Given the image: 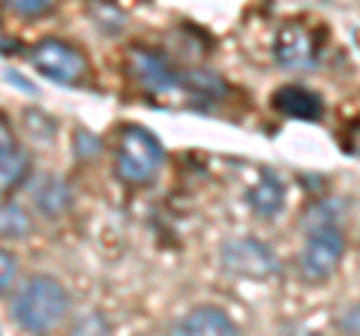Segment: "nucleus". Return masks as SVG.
I'll list each match as a JSON object with an SVG mask.
<instances>
[{
	"label": "nucleus",
	"instance_id": "1",
	"mask_svg": "<svg viewBox=\"0 0 360 336\" xmlns=\"http://www.w3.org/2000/svg\"><path fill=\"white\" fill-rule=\"evenodd\" d=\"M70 312V291L54 276H33L18 288L13 316L30 333H49Z\"/></svg>",
	"mask_w": 360,
	"mask_h": 336
},
{
	"label": "nucleus",
	"instance_id": "2",
	"mask_svg": "<svg viewBox=\"0 0 360 336\" xmlns=\"http://www.w3.org/2000/svg\"><path fill=\"white\" fill-rule=\"evenodd\" d=\"M129 70L135 75L144 91L153 96H165V93H207V84L217 87L219 82L210 72H184L160 51L150 49H132L129 51Z\"/></svg>",
	"mask_w": 360,
	"mask_h": 336
},
{
	"label": "nucleus",
	"instance_id": "3",
	"mask_svg": "<svg viewBox=\"0 0 360 336\" xmlns=\"http://www.w3.org/2000/svg\"><path fill=\"white\" fill-rule=\"evenodd\" d=\"M165 162L162 141L150 129L139 123H127L117 132V153H115V174L127 186H144L150 183Z\"/></svg>",
	"mask_w": 360,
	"mask_h": 336
},
{
	"label": "nucleus",
	"instance_id": "4",
	"mask_svg": "<svg viewBox=\"0 0 360 336\" xmlns=\"http://www.w3.org/2000/svg\"><path fill=\"white\" fill-rule=\"evenodd\" d=\"M30 66L58 84H82L90 75L87 54L58 37H49L30 49Z\"/></svg>",
	"mask_w": 360,
	"mask_h": 336
},
{
	"label": "nucleus",
	"instance_id": "5",
	"mask_svg": "<svg viewBox=\"0 0 360 336\" xmlns=\"http://www.w3.org/2000/svg\"><path fill=\"white\" fill-rule=\"evenodd\" d=\"M321 30L307 21H285L274 37V58L285 70H309L321 58Z\"/></svg>",
	"mask_w": 360,
	"mask_h": 336
},
{
	"label": "nucleus",
	"instance_id": "6",
	"mask_svg": "<svg viewBox=\"0 0 360 336\" xmlns=\"http://www.w3.org/2000/svg\"><path fill=\"white\" fill-rule=\"evenodd\" d=\"M345 255V234L330 226V228H315L309 231V240L303 246L300 255V273L309 279V283H324L330 279L333 271L340 267Z\"/></svg>",
	"mask_w": 360,
	"mask_h": 336
},
{
	"label": "nucleus",
	"instance_id": "7",
	"mask_svg": "<svg viewBox=\"0 0 360 336\" xmlns=\"http://www.w3.org/2000/svg\"><path fill=\"white\" fill-rule=\"evenodd\" d=\"M222 264L229 273H238L246 279H267L276 273V255L267 243L258 238H234L222 246Z\"/></svg>",
	"mask_w": 360,
	"mask_h": 336
},
{
	"label": "nucleus",
	"instance_id": "8",
	"mask_svg": "<svg viewBox=\"0 0 360 336\" xmlns=\"http://www.w3.org/2000/svg\"><path fill=\"white\" fill-rule=\"evenodd\" d=\"M172 336H243L219 306H195L174 324Z\"/></svg>",
	"mask_w": 360,
	"mask_h": 336
},
{
	"label": "nucleus",
	"instance_id": "9",
	"mask_svg": "<svg viewBox=\"0 0 360 336\" xmlns=\"http://www.w3.org/2000/svg\"><path fill=\"white\" fill-rule=\"evenodd\" d=\"M270 103L279 115L285 117H295V120H319L321 117V96L312 93L309 87H300V84H283L279 91H274Z\"/></svg>",
	"mask_w": 360,
	"mask_h": 336
},
{
	"label": "nucleus",
	"instance_id": "10",
	"mask_svg": "<svg viewBox=\"0 0 360 336\" xmlns=\"http://www.w3.org/2000/svg\"><path fill=\"white\" fill-rule=\"evenodd\" d=\"M246 201H250V207L255 210L258 217H276L279 210L285 207V183L279 181V174L276 172H264L258 174V183L246 193Z\"/></svg>",
	"mask_w": 360,
	"mask_h": 336
},
{
	"label": "nucleus",
	"instance_id": "11",
	"mask_svg": "<svg viewBox=\"0 0 360 336\" xmlns=\"http://www.w3.org/2000/svg\"><path fill=\"white\" fill-rule=\"evenodd\" d=\"M37 205H39L42 214H49V217L66 214L70 205H72L70 183H66L63 177H45V181L39 183V189H37Z\"/></svg>",
	"mask_w": 360,
	"mask_h": 336
},
{
	"label": "nucleus",
	"instance_id": "12",
	"mask_svg": "<svg viewBox=\"0 0 360 336\" xmlns=\"http://www.w3.org/2000/svg\"><path fill=\"white\" fill-rule=\"evenodd\" d=\"M30 174V156L21 148L0 150V193H13Z\"/></svg>",
	"mask_w": 360,
	"mask_h": 336
},
{
	"label": "nucleus",
	"instance_id": "13",
	"mask_svg": "<svg viewBox=\"0 0 360 336\" xmlns=\"http://www.w3.org/2000/svg\"><path fill=\"white\" fill-rule=\"evenodd\" d=\"M30 231V214L15 201H0V238L18 240Z\"/></svg>",
	"mask_w": 360,
	"mask_h": 336
},
{
	"label": "nucleus",
	"instance_id": "14",
	"mask_svg": "<svg viewBox=\"0 0 360 336\" xmlns=\"http://www.w3.org/2000/svg\"><path fill=\"white\" fill-rule=\"evenodd\" d=\"M70 336H111V324L105 321L103 312H87L72 324Z\"/></svg>",
	"mask_w": 360,
	"mask_h": 336
},
{
	"label": "nucleus",
	"instance_id": "15",
	"mask_svg": "<svg viewBox=\"0 0 360 336\" xmlns=\"http://www.w3.org/2000/svg\"><path fill=\"white\" fill-rule=\"evenodd\" d=\"M15 276H18V259L13 252L0 250V295H6V291L13 288Z\"/></svg>",
	"mask_w": 360,
	"mask_h": 336
},
{
	"label": "nucleus",
	"instance_id": "16",
	"mask_svg": "<svg viewBox=\"0 0 360 336\" xmlns=\"http://www.w3.org/2000/svg\"><path fill=\"white\" fill-rule=\"evenodd\" d=\"M9 9L18 15H27V18H39V15H49L54 4H49V0H13Z\"/></svg>",
	"mask_w": 360,
	"mask_h": 336
},
{
	"label": "nucleus",
	"instance_id": "17",
	"mask_svg": "<svg viewBox=\"0 0 360 336\" xmlns=\"http://www.w3.org/2000/svg\"><path fill=\"white\" fill-rule=\"evenodd\" d=\"M6 148H15V141H13V127H9L6 115H0V150H6Z\"/></svg>",
	"mask_w": 360,
	"mask_h": 336
},
{
	"label": "nucleus",
	"instance_id": "18",
	"mask_svg": "<svg viewBox=\"0 0 360 336\" xmlns=\"http://www.w3.org/2000/svg\"><path fill=\"white\" fill-rule=\"evenodd\" d=\"M21 42L15 37H9V33H4V27H0V54H18Z\"/></svg>",
	"mask_w": 360,
	"mask_h": 336
}]
</instances>
